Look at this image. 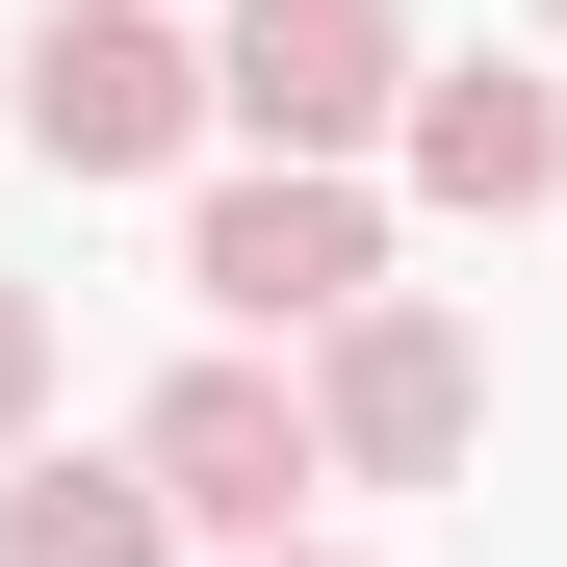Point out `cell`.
<instances>
[{"mask_svg": "<svg viewBox=\"0 0 567 567\" xmlns=\"http://www.w3.org/2000/svg\"><path fill=\"white\" fill-rule=\"evenodd\" d=\"M207 104L284 181H361V130H413V27H388V0H233V27H207Z\"/></svg>", "mask_w": 567, "mask_h": 567, "instance_id": "obj_1", "label": "cell"}, {"mask_svg": "<svg viewBox=\"0 0 567 567\" xmlns=\"http://www.w3.org/2000/svg\"><path fill=\"white\" fill-rule=\"evenodd\" d=\"M130 464H155V516L181 542H284V491H336V439H310V388H284V361H181V388L130 413Z\"/></svg>", "mask_w": 567, "mask_h": 567, "instance_id": "obj_4", "label": "cell"}, {"mask_svg": "<svg viewBox=\"0 0 567 567\" xmlns=\"http://www.w3.org/2000/svg\"><path fill=\"white\" fill-rule=\"evenodd\" d=\"M0 567H207L155 516V464H27V491H0Z\"/></svg>", "mask_w": 567, "mask_h": 567, "instance_id": "obj_7", "label": "cell"}, {"mask_svg": "<svg viewBox=\"0 0 567 567\" xmlns=\"http://www.w3.org/2000/svg\"><path fill=\"white\" fill-rule=\"evenodd\" d=\"M181 284H207L233 336H361L388 310V207H361V181H207V207H181Z\"/></svg>", "mask_w": 567, "mask_h": 567, "instance_id": "obj_2", "label": "cell"}, {"mask_svg": "<svg viewBox=\"0 0 567 567\" xmlns=\"http://www.w3.org/2000/svg\"><path fill=\"white\" fill-rule=\"evenodd\" d=\"M52 413V284H0V439Z\"/></svg>", "mask_w": 567, "mask_h": 567, "instance_id": "obj_8", "label": "cell"}, {"mask_svg": "<svg viewBox=\"0 0 567 567\" xmlns=\"http://www.w3.org/2000/svg\"><path fill=\"white\" fill-rule=\"evenodd\" d=\"M542 27H567V0H542Z\"/></svg>", "mask_w": 567, "mask_h": 567, "instance_id": "obj_10", "label": "cell"}, {"mask_svg": "<svg viewBox=\"0 0 567 567\" xmlns=\"http://www.w3.org/2000/svg\"><path fill=\"white\" fill-rule=\"evenodd\" d=\"M413 181H439L464 233L567 207V78H491V52H464V78H413Z\"/></svg>", "mask_w": 567, "mask_h": 567, "instance_id": "obj_6", "label": "cell"}, {"mask_svg": "<svg viewBox=\"0 0 567 567\" xmlns=\"http://www.w3.org/2000/svg\"><path fill=\"white\" fill-rule=\"evenodd\" d=\"M258 567H336V542H258Z\"/></svg>", "mask_w": 567, "mask_h": 567, "instance_id": "obj_9", "label": "cell"}, {"mask_svg": "<svg viewBox=\"0 0 567 567\" xmlns=\"http://www.w3.org/2000/svg\"><path fill=\"white\" fill-rule=\"evenodd\" d=\"M181 130H233L207 104V27H155V0H52L27 27V155L52 181H155Z\"/></svg>", "mask_w": 567, "mask_h": 567, "instance_id": "obj_3", "label": "cell"}, {"mask_svg": "<svg viewBox=\"0 0 567 567\" xmlns=\"http://www.w3.org/2000/svg\"><path fill=\"white\" fill-rule=\"evenodd\" d=\"M310 439H336V491H439L464 439H491V361H464V310H361V336H310Z\"/></svg>", "mask_w": 567, "mask_h": 567, "instance_id": "obj_5", "label": "cell"}]
</instances>
